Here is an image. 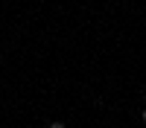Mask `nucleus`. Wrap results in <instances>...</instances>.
Masks as SVG:
<instances>
[{"label":"nucleus","mask_w":146,"mask_h":128,"mask_svg":"<svg viewBox=\"0 0 146 128\" xmlns=\"http://www.w3.org/2000/svg\"><path fill=\"white\" fill-rule=\"evenodd\" d=\"M50 128H64V122H53V125H50Z\"/></svg>","instance_id":"nucleus-1"},{"label":"nucleus","mask_w":146,"mask_h":128,"mask_svg":"<svg viewBox=\"0 0 146 128\" xmlns=\"http://www.w3.org/2000/svg\"><path fill=\"white\" fill-rule=\"evenodd\" d=\"M143 122H146V111H143Z\"/></svg>","instance_id":"nucleus-2"}]
</instances>
